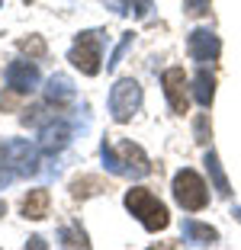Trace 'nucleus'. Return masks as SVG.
<instances>
[{"mask_svg":"<svg viewBox=\"0 0 241 250\" xmlns=\"http://www.w3.org/2000/svg\"><path fill=\"white\" fill-rule=\"evenodd\" d=\"M100 154H103L106 170L116 173V177H148V173H151V161H148V154L142 151L139 145H132V141H122V145L116 147L113 141L103 138Z\"/></svg>","mask_w":241,"mask_h":250,"instance_id":"nucleus-1","label":"nucleus"},{"mask_svg":"<svg viewBox=\"0 0 241 250\" xmlns=\"http://www.w3.org/2000/svg\"><path fill=\"white\" fill-rule=\"evenodd\" d=\"M125 208H129V212L135 215L148 231H164V228H168V221H170L168 206H164L151 189H145V186H135V189L125 192Z\"/></svg>","mask_w":241,"mask_h":250,"instance_id":"nucleus-2","label":"nucleus"},{"mask_svg":"<svg viewBox=\"0 0 241 250\" xmlns=\"http://www.w3.org/2000/svg\"><path fill=\"white\" fill-rule=\"evenodd\" d=\"M103 39H106V32H103V29H87V32H80V36L74 39L71 52H68V61H71V64L77 67L80 74H87V77H96V74H100Z\"/></svg>","mask_w":241,"mask_h":250,"instance_id":"nucleus-3","label":"nucleus"},{"mask_svg":"<svg viewBox=\"0 0 241 250\" xmlns=\"http://www.w3.org/2000/svg\"><path fill=\"white\" fill-rule=\"evenodd\" d=\"M174 199H177V206L187 208V212H199V208L206 206V199H209V192H206V183L203 177H199L196 170L190 167H183L180 173L174 177Z\"/></svg>","mask_w":241,"mask_h":250,"instance_id":"nucleus-4","label":"nucleus"},{"mask_svg":"<svg viewBox=\"0 0 241 250\" xmlns=\"http://www.w3.org/2000/svg\"><path fill=\"white\" fill-rule=\"evenodd\" d=\"M139 109H142V87H139V81L122 77V81L113 83V90H110V112H113V119H116V122H129Z\"/></svg>","mask_w":241,"mask_h":250,"instance_id":"nucleus-5","label":"nucleus"},{"mask_svg":"<svg viewBox=\"0 0 241 250\" xmlns=\"http://www.w3.org/2000/svg\"><path fill=\"white\" fill-rule=\"evenodd\" d=\"M161 87H164V96H168L170 109L177 116L190 109V81H187V74L183 67H168V71L161 74Z\"/></svg>","mask_w":241,"mask_h":250,"instance_id":"nucleus-6","label":"nucleus"},{"mask_svg":"<svg viewBox=\"0 0 241 250\" xmlns=\"http://www.w3.org/2000/svg\"><path fill=\"white\" fill-rule=\"evenodd\" d=\"M187 52H190L193 61H199V64H206V61H216L222 52V42L219 36L212 29H193L190 39H187Z\"/></svg>","mask_w":241,"mask_h":250,"instance_id":"nucleus-7","label":"nucleus"},{"mask_svg":"<svg viewBox=\"0 0 241 250\" xmlns=\"http://www.w3.org/2000/svg\"><path fill=\"white\" fill-rule=\"evenodd\" d=\"M68 141H71V128H68V122L55 119V122L42 125V132H39V151H45V154H58V151L68 147Z\"/></svg>","mask_w":241,"mask_h":250,"instance_id":"nucleus-8","label":"nucleus"},{"mask_svg":"<svg viewBox=\"0 0 241 250\" xmlns=\"http://www.w3.org/2000/svg\"><path fill=\"white\" fill-rule=\"evenodd\" d=\"M10 161H13L16 177H32L39 170V151L29 145V141H10Z\"/></svg>","mask_w":241,"mask_h":250,"instance_id":"nucleus-9","label":"nucleus"},{"mask_svg":"<svg viewBox=\"0 0 241 250\" xmlns=\"http://www.w3.org/2000/svg\"><path fill=\"white\" fill-rule=\"evenodd\" d=\"M7 83L16 93H32L39 87V67L29 64V61H13L7 67Z\"/></svg>","mask_w":241,"mask_h":250,"instance_id":"nucleus-10","label":"nucleus"},{"mask_svg":"<svg viewBox=\"0 0 241 250\" xmlns=\"http://www.w3.org/2000/svg\"><path fill=\"white\" fill-rule=\"evenodd\" d=\"M71 100H74V83L68 81L65 74H51L48 83H45V103L61 109V106H68Z\"/></svg>","mask_w":241,"mask_h":250,"instance_id":"nucleus-11","label":"nucleus"},{"mask_svg":"<svg viewBox=\"0 0 241 250\" xmlns=\"http://www.w3.org/2000/svg\"><path fill=\"white\" fill-rule=\"evenodd\" d=\"M183 237L196 247H212V244H219V231L209 228V225H199V221L187 218L183 221Z\"/></svg>","mask_w":241,"mask_h":250,"instance_id":"nucleus-12","label":"nucleus"},{"mask_svg":"<svg viewBox=\"0 0 241 250\" xmlns=\"http://www.w3.org/2000/svg\"><path fill=\"white\" fill-rule=\"evenodd\" d=\"M193 96H196V103L203 106V109L212 106V96H216V77H212L206 67H199L196 77H193Z\"/></svg>","mask_w":241,"mask_h":250,"instance_id":"nucleus-13","label":"nucleus"},{"mask_svg":"<svg viewBox=\"0 0 241 250\" xmlns=\"http://www.w3.org/2000/svg\"><path fill=\"white\" fill-rule=\"evenodd\" d=\"M206 170H209V180H212V186H216V192H219L222 199H228L232 196V186H228V177H225V170H222V164H219V154L216 151H206Z\"/></svg>","mask_w":241,"mask_h":250,"instance_id":"nucleus-14","label":"nucleus"},{"mask_svg":"<svg viewBox=\"0 0 241 250\" xmlns=\"http://www.w3.org/2000/svg\"><path fill=\"white\" fill-rule=\"evenodd\" d=\"M23 215L32 221H42L48 215V189H32L29 196L23 199Z\"/></svg>","mask_w":241,"mask_h":250,"instance_id":"nucleus-15","label":"nucleus"},{"mask_svg":"<svg viewBox=\"0 0 241 250\" xmlns=\"http://www.w3.org/2000/svg\"><path fill=\"white\" fill-rule=\"evenodd\" d=\"M103 189H106V183H103L100 177H90V173L71 180V196L74 199H90V196H96V192H103Z\"/></svg>","mask_w":241,"mask_h":250,"instance_id":"nucleus-16","label":"nucleus"},{"mask_svg":"<svg viewBox=\"0 0 241 250\" xmlns=\"http://www.w3.org/2000/svg\"><path fill=\"white\" fill-rule=\"evenodd\" d=\"M58 237H61V244H65V247H90L87 234H84L80 228H61Z\"/></svg>","mask_w":241,"mask_h":250,"instance_id":"nucleus-17","label":"nucleus"},{"mask_svg":"<svg viewBox=\"0 0 241 250\" xmlns=\"http://www.w3.org/2000/svg\"><path fill=\"white\" fill-rule=\"evenodd\" d=\"M13 177H16V170H13V161H10V147L0 145V186H7Z\"/></svg>","mask_w":241,"mask_h":250,"instance_id":"nucleus-18","label":"nucleus"},{"mask_svg":"<svg viewBox=\"0 0 241 250\" xmlns=\"http://www.w3.org/2000/svg\"><path fill=\"white\" fill-rule=\"evenodd\" d=\"M20 48L29 58H42L45 55V42H42V36H29V39H20Z\"/></svg>","mask_w":241,"mask_h":250,"instance_id":"nucleus-19","label":"nucleus"},{"mask_svg":"<svg viewBox=\"0 0 241 250\" xmlns=\"http://www.w3.org/2000/svg\"><path fill=\"white\" fill-rule=\"evenodd\" d=\"M129 45H132V32H122V42H119L116 48H113L110 61H106V71H113V67L119 64V58H122V55H125V48H129Z\"/></svg>","mask_w":241,"mask_h":250,"instance_id":"nucleus-20","label":"nucleus"},{"mask_svg":"<svg viewBox=\"0 0 241 250\" xmlns=\"http://www.w3.org/2000/svg\"><path fill=\"white\" fill-rule=\"evenodd\" d=\"M183 10H187V16H203L209 13V0H183Z\"/></svg>","mask_w":241,"mask_h":250,"instance_id":"nucleus-21","label":"nucleus"},{"mask_svg":"<svg viewBox=\"0 0 241 250\" xmlns=\"http://www.w3.org/2000/svg\"><path fill=\"white\" fill-rule=\"evenodd\" d=\"M193 132H196V141H199V145H206V141H209V119H206V116H196Z\"/></svg>","mask_w":241,"mask_h":250,"instance_id":"nucleus-22","label":"nucleus"},{"mask_svg":"<svg viewBox=\"0 0 241 250\" xmlns=\"http://www.w3.org/2000/svg\"><path fill=\"white\" fill-rule=\"evenodd\" d=\"M106 7L113 10V13H119V16H125L132 10V0H106Z\"/></svg>","mask_w":241,"mask_h":250,"instance_id":"nucleus-23","label":"nucleus"},{"mask_svg":"<svg viewBox=\"0 0 241 250\" xmlns=\"http://www.w3.org/2000/svg\"><path fill=\"white\" fill-rule=\"evenodd\" d=\"M148 10H151V0H132V13L139 16V20H145Z\"/></svg>","mask_w":241,"mask_h":250,"instance_id":"nucleus-24","label":"nucleus"},{"mask_svg":"<svg viewBox=\"0 0 241 250\" xmlns=\"http://www.w3.org/2000/svg\"><path fill=\"white\" fill-rule=\"evenodd\" d=\"M232 215H235V218H238V221H241V206H238V208H235V212H232Z\"/></svg>","mask_w":241,"mask_h":250,"instance_id":"nucleus-25","label":"nucleus"},{"mask_svg":"<svg viewBox=\"0 0 241 250\" xmlns=\"http://www.w3.org/2000/svg\"><path fill=\"white\" fill-rule=\"evenodd\" d=\"M0 215H7V206H3V202H0Z\"/></svg>","mask_w":241,"mask_h":250,"instance_id":"nucleus-26","label":"nucleus"},{"mask_svg":"<svg viewBox=\"0 0 241 250\" xmlns=\"http://www.w3.org/2000/svg\"><path fill=\"white\" fill-rule=\"evenodd\" d=\"M23 3H32V0H23Z\"/></svg>","mask_w":241,"mask_h":250,"instance_id":"nucleus-27","label":"nucleus"}]
</instances>
